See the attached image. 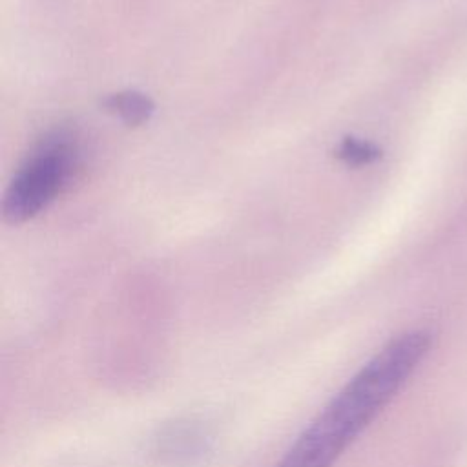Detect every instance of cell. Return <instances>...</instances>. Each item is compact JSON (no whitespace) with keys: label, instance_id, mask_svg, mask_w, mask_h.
I'll return each instance as SVG.
<instances>
[{"label":"cell","instance_id":"obj_2","mask_svg":"<svg viewBox=\"0 0 467 467\" xmlns=\"http://www.w3.org/2000/svg\"><path fill=\"white\" fill-rule=\"evenodd\" d=\"M78 164L80 151L73 133L57 130L46 135L5 190L2 202L4 219L11 224H20L38 215L67 188Z\"/></svg>","mask_w":467,"mask_h":467},{"label":"cell","instance_id":"obj_4","mask_svg":"<svg viewBox=\"0 0 467 467\" xmlns=\"http://www.w3.org/2000/svg\"><path fill=\"white\" fill-rule=\"evenodd\" d=\"M381 151L368 140H361L356 137H345L336 148V157L348 166H365L374 162Z\"/></svg>","mask_w":467,"mask_h":467},{"label":"cell","instance_id":"obj_1","mask_svg":"<svg viewBox=\"0 0 467 467\" xmlns=\"http://www.w3.org/2000/svg\"><path fill=\"white\" fill-rule=\"evenodd\" d=\"M429 347L427 330L390 339L330 398L275 467H332L392 401Z\"/></svg>","mask_w":467,"mask_h":467},{"label":"cell","instance_id":"obj_3","mask_svg":"<svg viewBox=\"0 0 467 467\" xmlns=\"http://www.w3.org/2000/svg\"><path fill=\"white\" fill-rule=\"evenodd\" d=\"M102 106L106 111L119 115L120 120H124L128 126L146 124L155 111L153 100L139 91H119L108 95Z\"/></svg>","mask_w":467,"mask_h":467}]
</instances>
